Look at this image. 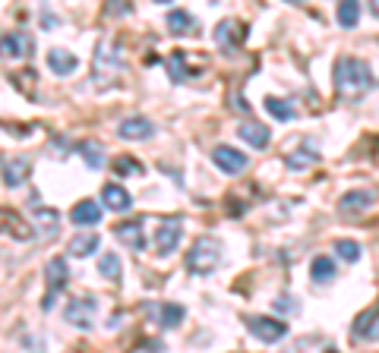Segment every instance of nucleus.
Listing matches in <instances>:
<instances>
[{"instance_id":"1","label":"nucleus","mask_w":379,"mask_h":353,"mask_svg":"<svg viewBox=\"0 0 379 353\" xmlns=\"http://www.w3.org/2000/svg\"><path fill=\"white\" fill-rule=\"evenodd\" d=\"M370 85H373V76H370V66L363 60H357V57H341V60L335 63V88H338L345 98L357 101Z\"/></svg>"},{"instance_id":"2","label":"nucleus","mask_w":379,"mask_h":353,"mask_svg":"<svg viewBox=\"0 0 379 353\" xmlns=\"http://www.w3.org/2000/svg\"><path fill=\"white\" fill-rule=\"evenodd\" d=\"M120 73H123V54H120L118 48H111L108 41H101L98 48H95V63H92L95 88L114 85V79H118Z\"/></svg>"},{"instance_id":"3","label":"nucleus","mask_w":379,"mask_h":353,"mask_svg":"<svg viewBox=\"0 0 379 353\" xmlns=\"http://www.w3.org/2000/svg\"><path fill=\"white\" fill-rule=\"evenodd\" d=\"M218 262H222V246H218L212 237H199L187 253V268H190V275H196V278L212 275L218 268Z\"/></svg>"},{"instance_id":"4","label":"nucleus","mask_w":379,"mask_h":353,"mask_svg":"<svg viewBox=\"0 0 379 353\" xmlns=\"http://www.w3.org/2000/svg\"><path fill=\"white\" fill-rule=\"evenodd\" d=\"M45 278H48V290H45V300H41V309L51 312L54 303H57V297H61L63 287H67V281H70V268H67V262H63V255H57V259L48 262Z\"/></svg>"},{"instance_id":"5","label":"nucleus","mask_w":379,"mask_h":353,"mask_svg":"<svg viewBox=\"0 0 379 353\" xmlns=\"http://www.w3.org/2000/svg\"><path fill=\"white\" fill-rule=\"evenodd\" d=\"M246 328H250L253 337H259V341H266V344H275L288 334V325H284V322L266 319V315H250V319H246Z\"/></svg>"},{"instance_id":"6","label":"nucleus","mask_w":379,"mask_h":353,"mask_svg":"<svg viewBox=\"0 0 379 353\" xmlns=\"http://www.w3.org/2000/svg\"><path fill=\"white\" fill-rule=\"evenodd\" d=\"M0 164H4V183L10 189H19L28 180V174H32V161H28L26 154H13V158H10V154H4Z\"/></svg>"},{"instance_id":"7","label":"nucleus","mask_w":379,"mask_h":353,"mask_svg":"<svg viewBox=\"0 0 379 353\" xmlns=\"http://www.w3.org/2000/svg\"><path fill=\"white\" fill-rule=\"evenodd\" d=\"M246 38V26L244 22H237V19H224V22H218L215 26V44L222 51H237L240 48V41Z\"/></svg>"},{"instance_id":"8","label":"nucleus","mask_w":379,"mask_h":353,"mask_svg":"<svg viewBox=\"0 0 379 353\" xmlns=\"http://www.w3.org/2000/svg\"><path fill=\"white\" fill-rule=\"evenodd\" d=\"M95 306L98 303H95L92 297H76V300L67 303V309H63V319L76 328H89L92 319H95Z\"/></svg>"},{"instance_id":"9","label":"nucleus","mask_w":379,"mask_h":353,"mask_svg":"<svg viewBox=\"0 0 379 353\" xmlns=\"http://www.w3.org/2000/svg\"><path fill=\"white\" fill-rule=\"evenodd\" d=\"M32 35L26 32H13V35H4L0 38V54L4 57H13V60H26V57H32Z\"/></svg>"},{"instance_id":"10","label":"nucleus","mask_w":379,"mask_h":353,"mask_svg":"<svg viewBox=\"0 0 379 353\" xmlns=\"http://www.w3.org/2000/svg\"><path fill=\"white\" fill-rule=\"evenodd\" d=\"M212 161H215V167H222V174L246 171V154H240V149H231V145H215Z\"/></svg>"},{"instance_id":"11","label":"nucleus","mask_w":379,"mask_h":353,"mask_svg":"<svg viewBox=\"0 0 379 353\" xmlns=\"http://www.w3.org/2000/svg\"><path fill=\"white\" fill-rule=\"evenodd\" d=\"M180 233H184V224H180V218H167L165 224L158 227V233H155L158 255H171L174 249H177V243H180Z\"/></svg>"},{"instance_id":"12","label":"nucleus","mask_w":379,"mask_h":353,"mask_svg":"<svg viewBox=\"0 0 379 353\" xmlns=\"http://www.w3.org/2000/svg\"><path fill=\"white\" fill-rule=\"evenodd\" d=\"M114 237H118L127 249H133V253H142V249H145L142 221H127V224H118V227H114Z\"/></svg>"},{"instance_id":"13","label":"nucleus","mask_w":379,"mask_h":353,"mask_svg":"<svg viewBox=\"0 0 379 353\" xmlns=\"http://www.w3.org/2000/svg\"><path fill=\"white\" fill-rule=\"evenodd\" d=\"M237 136L244 139L250 149H266L269 139H272V132H269L266 123H253V120H250V123H240V127H237Z\"/></svg>"},{"instance_id":"14","label":"nucleus","mask_w":379,"mask_h":353,"mask_svg":"<svg viewBox=\"0 0 379 353\" xmlns=\"http://www.w3.org/2000/svg\"><path fill=\"white\" fill-rule=\"evenodd\" d=\"M0 233H10V237H16V240H28L32 237V227H28L16 211L0 209Z\"/></svg>"},{"instance_id":"15","label":"nucleus","mask_w":379,"mask_h":353,"mask_svg":"<svg viewBox=\"0 0 379 353\" xmlns=\"http://www.w3.org/2000/svg\"><path fill=\"white\" fill-rule=\"evenodd\" d=\"M70 221H73L76 227H95V224L101 221V209H98V202H92V199H83L79 205H73Z\"/></svg>"},{"instance_id":"16","label":"nucleus","mask_w":379,"mask_h":353,"mask_svg":"<svg viewBox=\"0 0 379 353\" xmlns=\"http://www.w3.org/2000/svg\"><path fill=\"white\" fill-rule=\"evenodd\" d=\"M118 132H120V139H130V142H140V139H149L152 132H155V127H152L145 117H130V120H123L120 127H118Z\"/></svg>"},{"instance_id":"17","label":"nucleus","mask_w":379,"mask_h":353,"mask_svg":"<svg viewBox=\"0 0 379 353\" xmlns=\"http://www.w3.org/2000/svg\"><path fill=\"white\" fill-rule=\"evenodd\" d=\"M101 199H105V205L111 211H130L133 209V196H130L123 186H118V183H108V186L101 189Z\"/></svg>"},{"instance_id":"18","label":"nucleus","mask_w":379,"mask_h":353,"mask_svg":"<svg viewBox=\"0 0 379 353\" xmlns=\"http://www.w3.org/2000/svg\"><path fill=\"white\" fill-rule=\"evenodd\" d=\"M48 66L57 73V76H70V73L79 66V60H76V54H73V51L51 48V51H48Z\"/></svg>"},{"instance_id":"19","label":"nucleus","mask_w":379,"mask_h":353,"mask_svg":"<svg viewBox=\"0 0 379 353\" xmlns=\"http://www.w3.org/2000/svg\"><path fill=\"white\" fill-rule=\"evenodd\" d=\"M165 22H167V28H171L174 35H190V32H196V19L190 16L187 10H171Z\"/></svg>"},{"instance_id":"20","label":"nucleus","mask_w":379,"mask_h":353,"mask_svg":"<svg viewBox=\"0 0 379 353\" xmlns=\"http://www.w3.org/2000/svg\"><path fill=\"white\" fill-rule=\"evenodd\" d=\"M95 249H98V233H92V231L70 240V255H76V259H85V255H92Z\"/></svg>"},{"instance_id":"21","label":"nucleus","mask_w":379,"mask_h":353,"mask_svg":"<svg viewBox=\"0 0 379 353\" xmlns=\"http://www.w3.org/2000/svg\"><path fill=\"white\" fill-rule=\"evenodd\" d=\"M35 221L41 224V233H38V237H41V240H48V237H54V233H57L61 215H57L54 209H35Z\"/></svg>"},{"instance_id":"22","label":"nucleus","mask_w":379,"mask_h":353,"mask_svg":"<svg viewBox=\"0 0 379 353\" xmlns=\"http://www.w3.org/2000/svg\"><path fill=\"white\" fill-rule=\"evenodd\" d=\"M373 205V196L367 193V189H354V193H348L345 199H341V211H363V209H370Z\"/></svg>"},{"instance_id":"23","label":"nucleus","mask_w":379,"mask_h":353,"mask_svg":"<svg viewBox=\"0 0 379 353\" xmlns=\"http://www.w3.org/2000/svg\"><path fill=\"white\" fill-rule=\"evenodd\" d=\"M10 83L16 85L28 101H32L35 98V83H38V73H35V70H19V73H13V76H10Z\"/></svg>"},{"instance_id":"24","label":"nucleus","mask_w":379,"mask_h":353,"mask_svg":"<svg viewBox=\"0 0 379 353\" xmlns=\"http://www.w3.org/2000/svg\"><path fill=\"white\" fill-rule=\"evenodd\" d=\"M360 19V0H341L338 4V22L341 28H354Z\"/></svg>"},{"instance_id":"25","label":"nucleus","mask_w":379,"mask_h":353,"mask_svg":"<svg viewBox=\"0 0 379 353\" xmlns=\"http://www.w3.org/2000/svg\"><path fill=\"white\" fill-rule=\"evenodd\" d=\"M310 271H313V281H316V284H329L335 278V262L326 259V255H316L313 265H310Z\"/></svg>"},{"instance_id":"26","label":"nucleus","mask_w":379,"mask_h":353,"mask_svg":"<svg viewBox=\"0 0 379 353\" xmlns=\"http://www.w3.org/2000/svg\"><path fill=\"white\" fill-rule=\"evenodd\" d=\"M184 306L180 303H165L158 309V322H162V328H177L180 322H184Z\"/></svg>"},{"instance_id":"27","label":"nucleus","mask_w":379,"mask_h":353,"mask_svg":"<svg viewBox=\"0 0 379 353\" xmlns=\"http://www.w3.org/2000/svg\"><path fill=\"white\" fill-rule=\"evenodd\" d=\"M79 154H83V161L92 167V171H98V167L105 164V152H101L98 142H83L79 145Z\"/></svg>"},{"instance_id":"28","label":"nucleus","mask_w":379,"mask_h":353,"mask_svg":"<svg viewBox=\"0 0 379 353\" xmlns=\"http://www.w3.org/2000/svg\"><path fill=\"white\" fill-rule=\"evenodd\" d=\"M184 60H187V54L184 51H174L171 57H167V73H171V79L174 83H187V66H184Z\"/></svg>"},{"instance_id":"29","label":"nucleus","mask_w":379,"mask_h":353,"mask_svg":"<svg viewBox=\"0 0 379 353\" xmlns=\"http://www.w3.org/2000/svg\"><path fill=\"white\" fill-rule=\"evenodd\" d=\"M98 275H105L108 281H120V259L114 253L101 255L98 259Z\"/></svg>"},{"instance_id":"30","label":"nucleus","mask_w":379,"mask_h":353,"mask_svg":"<svg viewBox=\"0 0 379 353\" xmlns=\"http://www.w3.org/2000/svg\"><path fill=\"white\" fill-rule=\"evenodd\" d=\"M114 174H120V176H140L142 174V164L136 158H130V154H120V158H114Z\"/></svg>"},{"instance_id":"31","label":"nucleus","mask_w":379,"mask_h":353,"mask_svg":"<svg viewBox=\"0 0 379 353\" xmlns=\"http://www.w3.org/2000/svg\"><path fill=\"white\" fill-rule=\"evenodd\" d=\"M266 110L275 117V120H281V123L294 117V107H291L288 101H281V98H266Z\"/></svg>"},{"instance_id":"32","label":"nucleus","mask_w":379,"mask_h":353,"mask_svg":"<svg viewBox=\"0 0 379 353\" xmlns=\"http://www.w3.org/2000/svg\"><path fill=\"white\" fill-rule=\"evenodd\" d=\"M335 253H338L345 262H357V259H360V246H357L354 240H338V243H335Z\"/></svg>"},{"instance_id":"33","label":"nucleus","mask_w":379,"mask_h":353,"mask_svg":"<svg viewBox=\"0 0 379 353\" xmlns=\"http://www.w3.org/2000/svg\"><path fill=\"white\" fill-rule=\"evenodd\" d=\"M275 309H279V312H301V303H297L294 297H288V293H281V297L275 300Z\"/></svg>"},{"instance_id":"34","label":"nucleus","mask_w":379,"mask_h":353,"mask_svg":"<svg viewBox=\"0 0 379 353\" xmlns=\"http://www.w3.org/2000/svg\"><path fill=\"white\" fill-rule=\"evenodd\" d=\"M310 161H319V154L316 152H297L294 158H288V164L291 167H303V164H310Z\"/></svg>"},{"instance_id":"35","label":"nucleus","mask_w":379,"mask_h":353,"mask_svg":"<svg viewBox=\"0 0 379 353\" xmlns=\"http://www.w3.org/2000/svg\"><path fill=\"white\" fill-rule=\"evenodd\" d=\"M370 10H373V16L379 19V0H370Z\"/></svg>"},{"instance_id":"36","label":"nucleus","mask_w":379,"mask_h":353,"mask_svg":"<svg viewBox=\"0 0 379 353\" xmlns=\"http://www.w3.org/2000/svg\"><path fill=\"white\" fill-rule=\"evenodd\" d=\"M288 4H303V0H288Z\"/></svg>"},{"instance_id":"37","label":"nucleus","mask_w":379,"mask_h":353,"mask_svg":"<svg viewBox=\"0 0 379 353\" xmlns=\"http://www.w3.org/2000/svg\"><path fill=\"white\" fill-rule=\"evenodd\" d=\"M155 4H171V0H155Z\"/></svg>"}]
</instances>
